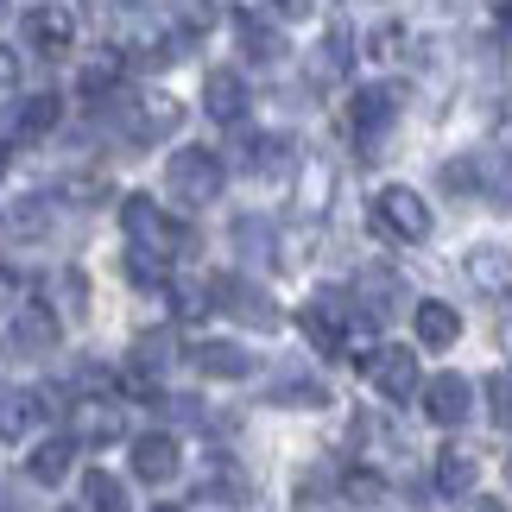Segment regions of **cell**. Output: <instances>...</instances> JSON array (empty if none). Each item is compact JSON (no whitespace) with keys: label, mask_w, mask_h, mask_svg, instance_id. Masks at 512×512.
Instances as JSON below:
<instances>
[{"label":"cell","mask_w":512,"mask_h":512,"mask_svg":"<svg viewBox=\"0 0 512 512\" xmlns=\"http://www.w3.org/2000/svg\"><path fill=\"white\" fill-rule=\"evenodd\" d=\"M222 159H215L209 146H184V152H171V165H165V184H171V196L184 209H203V203H215L222 196Z\"/></svg>","instance_id":"6da1fadb"},{"label":"cell","mask_w":512,"mask_h":512,"mask_svg":"<svg viewBox=\"0 0 512 512\" xmlns=\"http://www.w3.org/2000/svg\"><path fill=\"white\" fill-rule=\"evenodd\" d=\"M121 228H127V247H146V253H184L190 247V228L171 222V215L152 203V196H127L121 203Z\"/></svg>","instance_id":"7a4b0ae2"},{"label":"cell","mask_w":512,"mask_h":512,"mask_svg":"<svg viewBox=\"0 0 512 512\" xmlns=\"http://www.w3.org/2000/svg\"><path fill=\"white\" fill-rule=\"evenodd\" d=\"M373 228L386 234V241H424L430 234V203L411 184H386L380 196H373Z\"/></svg>","instance_id":"3957f363"},{"label":"cell","mask_w":512,"mask_h":512,"mask_svg":"<svg viewBox=\"0 0 512 512\" xmlns=\"http://www.w3.org/2000/svg\"><path fill=\"white\" fill-rule=\"evenodd\" d=\"M361 367H367V386L380 392V399H411V392L424 386L418 380V354L411 348H373Z\"/></svg>","instance_id":"277c9868"},{"label":"cell","mask_w":512,"mask_h":512,"mask_svg":"<svg viewBox=\"0 0 512 512\" xmlns=\"http://www.w3.org/2000/svg\"><path fill=\"white\" fill-rule=\"evenodd\" d=\"M70 437L76 443H114V437H127V418H121V405L102 399V392H83V399L70 405Z\"/></svg>","instance_id":"5b68a950"},{"label":"cell","mask_w":512,"mask_h":512,"mask_svg":"<svg viewBox=\"0 0 512 512\" xmlns=\"http://www.w3.org/2000/svg\"><path fill=\"white\" fill-rule=\"evenodd\" d=\"M468 411H475V386L462 380V373H437V380H424V418L456 430L468 424Z\"/></svg>","instance_id":"8992f818"},{"label":"cell","mask_w":512,"mask_h":512,"mask_svg":"<svg viewBox=\"0 0 512 512\" xmlns=\"http://www.w3.org/2000/svg\"><path fill=\"white\" fill-rule=\"evenodd\" d=\"M171 336L165 329H140V336H133V354H127V386L140 392V399H152V386H159V373L171 367Z\"/></svg>","instance_id":"52a82bcc"},{"label":"cell","mask_w":512,"mask_h":512,"mask_svg":"<svg viewBox=\"0 0 512 512\" xmlns=\"http://www.w3.org/2000/svg\"><path fill=\"white\" fill-rule=\"evenodd\" d=\"M177 437H165V430H146V437H133V481L146 487H165L177 475Z\"/></svg>","instance_id":"ba28073f"},{"label":"cell","mask_w":512,"mask_h":512,"mask_svg":"<svg viewBox=\"0 0 512 512\" xmlns=\"http://www.w3.org/2000/svg\"><path fill=\"white\" fill-rule=\"evenodd\" d=\"M392 114H399V95H392L386 83H367L361 95H354V108H348V127L361 133V140H380V133L392 127Z\"/></svg>","instance_id":"9c48e42d"},{"label":"cell","mask_w":512,"mask_h":512,"mask_svg":"<svg viewBox=\"0 0 512 512\" xmlns=\"http://www.w3.org/2000/svg\"><path fill=\"white\" fill-rule=\"evenodd\" d=\"M190 367L203 373V380H247V373H253V354L241 342H196L190 348Z\"/></svg>","instance_id":"30bf717a"},{"label":"cell","mask_w":512,"mask_h":512,"mask_svg":"<svg viewBox=\"0 0 512 512\" xmlns=\"http://www.w3.org/2000/svg\"><path fill=\"white\" fill-rule=\"evenodd\" d=\"M26 38H32V51L64 57V51H70V38H76L70 7H32V13H26Z\"/></svg>","instance_id":"8fae6325"},{"label":"cell","mask_w":512,"mask_h":512,"mask_svg":"<svg viewBox=\"0 0 512 512\" xmlns=\"http://www.w3.org/2000/svg\"><path fill=\"white\" fill-rule=\"evenodd\" d=\"M70 468H76V437H45V443H32V456H26V475L38 487H64Z\"/></svg>","instance_id":"7c38bea8"},{"label":"cell","mask_w":512,"mask_h":512,"mask_svg":"<svg viewBox=\"0 0 512 512\" xmlns=\"http://www.w3.org/2000/svg\"><path fill=\"white\" fill-rule=\"evenodd\" d=\"M45 424V399L38 392H0V443H26Z\"/></svg>","instance_id":"4fadbf2b"},{"label":"cell","mask_w":512,"mask_h":512,"mask_svg":"<svg viewBox=\"0 0 512 512\" xmlns=\"http://www.w3.org/2000/svg\"><path fill=\"white\" fill-rule=\"evenodd\" d=\"M203 108H209V121H222V127H234L247 114V83L234 70H215L209 83H203Z\"/></svg>","instance_id":"5bb4252c"},{"label":"cell","mask_w":512,"mask_h":512,"mask_svg":"<svg viewBox=\"0 0 512 512\" xmlns=\"http://www.w3.org/2000/svg\"><path fill=\"white\" fill-rule=\"evenodd\" d=\"M209 298H215V310H228V317H241V323H272V304L241 279H209Z\"/></svg>","instance_id":"9a60e30c"},{"label":"cell","mask_w":512,"mask_h":512,"mask_svg":"<svg viewBox=\"0 0 512 512\" xmlns=\"http://www.w3.org/2000/svg\"><path fill=\"white\" fill-rule=\"evenodd\" d=\"M411 329H418V342H424V348H449V342H462V317H456V304H437V298H424L418 310H411Z\"/></svg>","instance_id":"2e32d148"},{"label":"cell","mask_w":512,"mask_h":512,"mask_svg":"<svg viewBox=\"0 0 512 512\" xmlns=\"http://www.w3.org/2000/svg\"><path fill=\"white\" fill-rule=\"evenodd\" d=\"M468 279H475L487 298H512V253L506 247H475L468 253Z\"/></svg>","instance_id":"e0dca14e"},{"label":"cell","mask_w":512,"mask_h":512,"mask_svg":"<svg viewBox=\"0 0 512 512\" xmlns=\"http://www.w3.org/2000/svg\"><path fill=\"white\" fill-rule=\"evenodd\" d=\"M51 342H57V317H51V304H19V317H13V348L45 354Z\"/></svg>","instance_id":"ac0fdd59"},{"label":"cell","mask_w":512,"mask_h":512,"mask_svg":"<svg viewBox=\"0 0 512 512\" xmlns=\"http://www.w3.org/2000/svg\"><path fill=\"white\" fill-rule=\"evenodd\" d=\"M171 127H177V102H171V95H146V102L133 108V121H127V133H133L140 146H152V140H159V133H171Z\"/></svg>","instance_id":"d6986e66"},{"label":"cell","mask_w":512,"mask_h":512,"mask_svg":"<svg viewBox=\"0 0 512 512\" xmlns=\"http://www.w3.org/2000/svg\"><path fill=\"white\" fill-rule=\"evenodd\" d=\"M285 159H291V146L279 140V133H266V140H260V133H247V140H241V165H247L253 177H279Z\"/></svg>","instance_id":"ffe728a7"},{"label":"cell","mask_w":512,"mask_h":512,"mask_svg":"<svg viewBox=\"0 0 512 512\" xmlns=\"http://www.w3.org/2000/svg\"><path fill=\"white\" fill-rule=\"evenodd\" d=\"M437 487H443V494H468V487H475V449H468V443H443Z\"/></svg>","instance_id":"44dd1931"},{"label":"cell","mask_w":512,"mask_h":512,"mask_svg":"<svg viewBox=\"0 0 512 512\" xmlns=\"http://www.w3.org/2000/svg\"><path fill=\"white\" fill-rule=\"evenodd\" d=\"M57 114H64V102H57V95H32V102H19L13 133H19V140H45V133L57 127Z\"/></svg>","instance_id":"7402d4cb"},{"label":"cell","mask_w":512,"mask_h":512,"mask_svg":"<svg viewBox=\"0 0 512 512\" xmlns=\"http://www.w3.org/2000/svg\"><path fill=\"white\" fill-rule=\"evenodd\" d=\"M76 512H127V487L114 475H83V487H76Z\"/></svg>","instance_id":"603a6c76"},{"label":"cell","mask_w":512,"mask_h":512,"mask_svg":"<svg viewBox=\"0 0 512 512\" xmlns=\"http://www.w3.org/2000/svg\"><path fill=\"white\" fill-rule=\"evenodd\" d=\"M127 279H133V291H165V285H171V272H165V253L127 247Z\"/></svg>","instance_id":"cb8c5ba5"},{"label":"cell","mask_w":512,"mask_h":512,"mask_svg":"<svg viewBox=\"0 0 512 512\" xmlns=\"http://www.w3.org/2000/svg\"><path fill=\"white\" fill-rule=\"evenodd\" d=\"M209 500H247L253 487H247V468H234V462H215L209 468V487H203Z\"/></svg>","instance_id":"d4e9b609"},{"label":"cell","mask_w":512,"mask_h":512,"mask_svg":"<svg viewBox=\"0 0 512 512\" xmlns=\"http://www.w3.org/2000/svg\"><path fill=\"white\" fill-rule=\"evenodd\" d=\"M114 83H121V57H114V51H102V57H89V64H83V95L102 102Z\"/></svg>","instance_id":"484cf974"},{"label":"cell","mask_w":512,"mask_h":512,"mask_svg":"<svg viewBox=\"0 0 512 512\" xmlns=\"http://www.w3.org/2000/svg\"><path fill=\"white\" fill-rule=\"evenodd\" d=\"M45 203H38V196H26V203H19V209H7V222H0V228H7V234H19V241H38V234H45Z\"/></svg>","instance_id":"4316f807"},{"label":"cell","mask_w":512,"mask_h":512,"mask_svg":"<svg viewBox=\"0 0 512 512\" xmlns=\"http://www.w3.org/2000/svg\"><path fill=\"white\" fill-rule=\"evenodd\" d=\"M272 399H279V405H310V411H317V405H329V392H323L317 380H304V373H291V380L272 386Z\"/></svg>","instance_id":"83f0119b"},{"label":"cell","mask_w":512,"mask_h":512,"mask_svg":"<svg viewBox=\"0 0 512 512\" xmlns=\"http://www.w3.org/2000/svg\"><path fill=\"white\" fill-rule=\"evenodd\" d=\"M342 494H348L354 506H380V500H386V481L373 475V468H348V475H342Z\"/></svg>","instance_id":"f1b7e54d"},{"label":"cell","mask_w":512,"mask_h":512,"mask_svg":"<svg viewBox=\"0 0 512 512\" xmlns=\"http://www.w3.org/2000/svg\"><path fill=\"white\" fill-rule=\"evenodd\" d=\"M487 411H494V424H500V430H512V367L487 380Z\"/></svg>","instance_id":"f546056e"},{"label":"cell","mask_w":512,"mask_h":512,"mask_svg":"<svg viewBox=\"0 0 512 512\" xmlns=\"http://www.w3.org/2000/svg\"><path fill=\"white\" fill-rule=\"evenodd\" d=\"M241 45H247V57H279V32L272 26H260V19H241Z\"/></svg>","instance_id":"4dcf8cb0"},{"label":"cell","mask_w":512,"mask_h":512,"mask_svg":"<svg viewBox=\"0 0 512 512\" xmlns=\"http://www.w3.org/2000/svg\"><path fill=\"white\" fill-rule=\"evenodd\" d=\"M348 70V38L342 32H329L323 38V51H317V76H342Z\"/></svg>","instance_id":"1f68e13d"},{"label":"cell","mask_w":512,"mask_h":512,"mask_svg":"<svg viewBox=\"0 0 512 512\" xmlns=\"http://www.w3.org/2000/svg\"><path fill=\"white\" fill-rule=\"evenodd\" d=\"M399 45H405V32H399V26H380V32H373V38H367V51H373V57H380V64H386V57H392V51H399Z\"/></svg>","instance_id":"d6a6232c"},{"label":"cell","mask_w":512,"mask_h":512,"mask_svg":"<svg viewBox=\"0 0 512 512\" xmlns=\"http://www.w3.org/2000/svg\"><path fill=\"white\" fill-rule=\"evenodd\" d=\"M241 247L247 253H266V228L260 222H241Z\"/></svg>","instance_id":"836d02e7"},{"label":"cell","mask_w":512,"mask_h":512,"mask_svg":"<svg viewBox=\"0 0 512 512\" xmlns=\"http://www.w3.org/2000/svg\"><path fill=\"white\" fill-rule=\"evenodd\" d=\"M13 298H19V272H13V266H0V310H7Z\"/></svg>","instance_id":"e575fe53"},{"label":"cell","mask_w":512,"mask_h":512,"mask_svg":"<svg viewBox=\"0 0 512 512\" xmlns=\"http://www.w3.org/2000/svg\"><path fill=\"white\" fill-rule=\"evenodd\" d=\"M462 512H506V500H487L481 494V500H462Z\"/></svg>","instance_id":"d590c367"},{"label":"cell","mask_w":512,"mask_h":512,"mask_svg":"<svg viewBox=\"0 0 512 512\" xmlns=\"http://www.w3.org/2000/svg\"><path fill=\"white\" fill-rule=\"evenodd\" d=\"M13 76H19V64H13V51L0 45V83H13Z\"/></svg>","instance_id":"8d00e7d4"},{"label":"cell","mask_w":512,"mask_h":512,"mask_svg":"<svg viewBox=\"0 0 512 512\" xmlns=\"http://www.w3.org/2000/svg\"><path fill=\"white\" fill-rule=\"evenodd\" d=\"M0 512H19V506H13V500H7V487H0Z\"/></svg>","instance_id":"74e56055"},{"label":"cell","mask_w":512,"mask_h":512,"mask_svg":"<svg viewBox=\"0 0 512 512\" xmlns=\"http://www.w3.org/2000/svg\"><path fill=\"white\" fill-rule=\"evenodd\" d=\"M0 177H7V140H0Z\"/></svg>","instance_id":"f35d334b"},{"label":"cell","mask_w":512,"mask_h":512,"mask_svg":"<svg viewBox=\"0 0 512 512\" xmlns=\"http://www.w3.org/2000/svg\"><path fill=\"white\" fill-rule=\"evenodd\" d=\"M152 512H184V506H152Z\"/></svg>","instance_id":"ab89813d"},{"label":"cell","mask_w":512,"mask_h":512,"mask_svg":"<svg viewBox=\"0 0 512 512\" xmlns=\"http://www.w3.org/2000/svg\"><path fill=\"white\" fill-rule=\"evenodd\" d=\"M7 7H13V0H0V13H7Z\"/></svg>","instance_id":"60d3db41"}]
</instances>
